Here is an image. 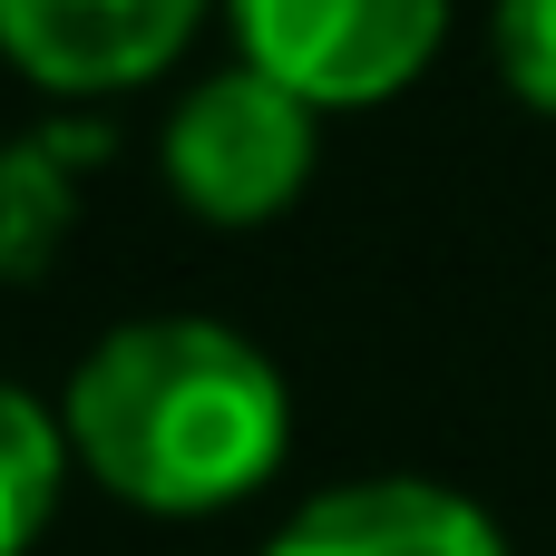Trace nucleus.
<instances>
[{
  "label": "nucleus",
  "mask_w": 556,
  "mask_h": 556,
  "mask_svg": "<svg viewBox=\"0 0 556 556\" xmlns=\"http://www.w3.org/2000/svg\"><path fill=\"white\" fill-rule=\"evenodd\" d=\"M205 0H0V49L59 88V98H108L156 78Z\"/></svg>",
  "instance_id": "4"
},
{
  "label": "nucleus",
  "mask_w": 556,
  "mask_h": 556,
  "mask_svg": "<svg viewBox=\"0 0 556 556\" xmlns=\"http://www.w3.org/2000/svg\"><path fill=\"white\" fill-rule=\"evenodd\" d=\"M274 556H498V528L450 498V489H420V479H362V489H332L313 498Z\"/></svg>",
  "instance_id": "5"
},
{
  "label": "nucleus",
  "mask_w": 556,
  "mask_h": 556,
  "mask_svg": "<svg viewBox=\"0 0 556 556\" xmlns=\"http://www.w3.org/2000/svg\"><path fill=\"white\" fill-rule=\"evenodd\" d=\"M303 166H313V108L283 78H264V68L205 78L176 108V127H166V186L195 215H215V225L274 215L303 186Z\"/></svg>",
  "instance_id": "3"
},
{
  "label": "nucleus",
  "mask_w": 556,
  "mask_h": 556,
  "mask_svg": "<svg viewBox=\"0 0 556 556\" xmlns=\"http://www.w3.org/2000/svg\"><path fill=\"white\" fill-rule=\"evenodd\" d=\"M68 440L117 498L195 518L264 489L283 459V381L215 323H127L78 362Z\"/></svg>",
  "instance_id": "1"
},
{
  "label": "nucleus",
  "mask_w": 556,
  "mask_h": 556,
  "mask_svg": "<svg viewBox=\"0 0 556 556\" xmlns=\"http://www.w3.org/2000/svg\"><path fill=\"white\" fill-rule=\"evenodd\" d=\"M498 68L528 108L556 117V0H498Z\"/></svg>",
  "instance_id": "7"
},
{
  "label": "nucleus",
  "mask_w": 556,
  "mask_h": 556,
  "mask_svg": "<svg viewBox=\"0 0 556 556\" xmlns=\"http://www.w3.org/2000/svg\"><path fill=\"white\" fill-rule=\"evenodd\" d=\"M450 0H235L244 68L283 78L303 108H371L420 78Z\"/></svg>",
  "instance_id": "2"
},
{
  "label": "nucleus",
  "mask_w": 556,
  "mask_h": 556,
  "mask_svg": "<svg viewBox=\"0 0 556 556\" xmlns=\"http://www.w3.org/2000/svg\"><path fill=\"white\" fill-rule=\"evenodd\" d=\"M49 498H59V440H49V420L0 381V556H20L39 538V518H49Z\"/></svg>",
  "instance_id": "6"
}]
</instances>
